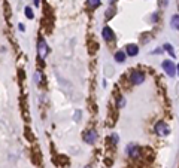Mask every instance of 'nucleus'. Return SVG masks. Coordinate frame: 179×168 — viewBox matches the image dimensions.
Instances as JSON below:
<instances>
[{"mask_svg": "<svg viewBox=\"0 0 179 168\" xmlns=\"http://www.w3.org/2000/svg\"><path fill=\"white\" fill-rule=\"evenodd\" d=\"M163 69L169 76H175V73H176V67H175L173 61H169V60L163 61Z\"/></svg>", "mask_w": 179, "mask_h": 168, "instance_id": "nucleus-3", "label": "nucleus"}, {"mask_svg": "<svg viewBox=\"0 0 179 168\" xmlns=\"http://www.w3.org/2000/svg\"><path fill=\"white\" fill-rule=\"evenodd\" d=\"M88 2V6L90 8H97L100 5V0H87Z\"/></svg>", "mask_w": 179, "mask_h": 168, "instance_id": "nucleus-11", "label": "nucleus"}, {"mask_svg": "<svg viewBox=\"0 0 179 168\" xmlns=\"http://www.w3.org/2000/svg\"><path fill=\"white\" fill-rule=\"evenodd\" d=\"M127 152H129V155H130L131 158H137V156H139V153H140L139 147H137V146H134V144H130L129 147H127Z\"/></svg>", "mask_w": 179, "mask_h": 168, "instance_id": "nucleus-8", "label": "nucleus"}, {"mask_svg": "<svg viewBox=\"0 0 179 168\" xmlns=\"http://www.w3.org/2000/svg\"><path fill=\"white\" fill-rule=\"evenodd\" d=\"M96 138H97V133L96 131H88L85 134V137H84V140L87 141V143H90V144H93L96 141Z\"/></svg>", "mask_w": 179, "mask_h": 168, "instance_id": "nucleus-7", "label": "nucleus"}, {"mask_svg": "<svg viewBox=\"0 0 179 168\" xmlns=\"http://www.w3.org/2000/svg\"><path fill=\"white\" fill-rule=\"evenodd\" d=\"M155 133L158 134V135H167L169 133H170V130H169V126H167V124L166 122H163V121H160V122H157L155 124Z\"/></svg>", "mask_w": 179, "mask_h": 168, "instance_id": "nucleus-1", "label": "nucleus"}, {"mask_svg": "<svg viewBox=\"0 0 179 168\" xmlns=\"http://www.w3.org/2000/svg\"><path fill=\"white\" fill-rule=\"evenodd\" d=\"M125 54L130 55V57H134V55L139 54V48L136 45H127L125 46Z\"/></svg>", "mask_w": 179, "mask_h": 168, "instance_id": "nucleus-5", "label": "nucleus"}, {"mask_svg": "<svg viewBox=\"0 0 179 168\" xmlns=\"http://www.w3.org/2000/svg\"><path fill=\"white\" fill-rule=\"evenodd\" d=\"M170 24L175 30H179V15H173L170 19Z\"/></svg>", "mask_w": 179, "mask_h": 168, "instance_id": "nucleus-9", "label": "nucleus"}, {"mask_svg": "<svg viewBox=\"0 0 179 168\" xmlns=\"http://www.w3.org/2000/svg\"><path fill=\"white\" fill-rule=\"evenodd\" d=\"M178 72H179V66H178Z\"/></svg>", "mask_w": 179, "mask_h": 168, "instance_id": "nucleus-14", "label": "nucleus"}, {"mask_svg": "<svg viewBox=\"0 0 179 168\" xmlns=\"http://www.w3.org/2000/svg\"><path fill=\"white\" fill-rule=\"evenodd\" d=\"M101 36H103V39H105V40H112V39L115 37V34H113V31L109 28V27H105L103 30H101Z\"/></svg>", "mask_w": 179, "mask_h": 168, "instance_id": "nucleus-6", "label": "nucleus"}, {"mask_svg": "<svg viewBox=\"0 0 179 168\" xmlns=\"http://www.w3.org/2000/svg\"><path fill=\"white\" fill-rule=\"evenodd\" d=\"M25 17H27V18H30V19H31V18L34 17V15H33V10H31V9H30L29 6L25 8Z\"/></svg>", "mask_w": 179, "mask_h": 168, "instance_id": "nucleus-13", "label": "nucleus"}, {"mask_svg": "<svg viewBox=\"0 0 179 168\" xmlns=\"http://www.w3.org/2000/svg\"><path fill=\"white\" fill-rule=\"evenodd\" d=\"M37 52H39L41 58H45L48 55V46H46V42L43 40V39H41L39 43H37Z\"/></svg>", "mask_w": 179, "mask_h": 168, "instance_id": "nucleus-4", "label": "nucleus"}, {"mask_svg": "<svg viewBox=\"0 0 179 168\" xmlns=\"http://www.w3.org/2000/svg\"><path fill=\"white\" fill-rule=\"evenodd\" d=\"M115 60H117L118 62L125 61V52H124V51H118V52L115 54Z\"/></svg>", "mask_w": 179, "mask_h": 168, "instance_id": "nucleus-10", "label": "nucleus"}, {"mask_svg": "<svg viewBox=\"0 0 179 168\" xmlns=\"http://www.w3.org/2000/svg\"><path fill=\"white\" fill-rule=\"evenodd\" d=\"M130 81L133 85H140V83H143L145 81V74L142 72H133L131 76H130Z\"/></svg>", "mask_w": 179, "mask_h": 168, "instance_id": "nucleus-2", "label": "nucleus"}, {"mask_svg": "<svg viewBox=\"0 0 179 168\" xmlns=\"http://www.w3.org/2000/svg\"><path fill=\"white\" fill-rule=\"evenodd\" d=\"M164 49H166V51H167V52H169L170 55H173V57H175V51H173V48H172V45H169V43H166V45H164Z\"/></svg>", "mask_w": 179, "mask_h": 168, "instance_id": "nucleus-12", "label": "nucleus"}]
</instances>
